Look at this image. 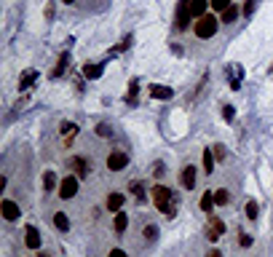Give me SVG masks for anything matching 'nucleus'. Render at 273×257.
Masks as SVG:
<instances>
[{
    "instance_id": "nucleus-37",
    "label": "nucleus",
    "mask_w": 273,
    "mask_h": 257,
    "mask_svg": "<svg viewBox=\"0 0 273 257\" xmlns=\"http://www.w3.org/2000/svg\"><path fill=\"white\" fill-rule=\"evenodd\" d=\"M46 19H54V3H48V5H46Z\"/></svg>"
},
{
    "instance_id": "nucleus-32",
    "label": "nucleus",
    "mask_w": 273,
    "mask_h": 257,
    "mask_svg": "<svg viewBox=\"0 0 273 257\" xmlns=\"http://www.w3.org/2000/svg\"><path fill=\"white\" fill-rule=\"evenodd\" d=\"M223 118L228 123H233V118H236V110H233V105H223Z\"/></svg>"
},
{
    "instance_id": "nucleus-15",
    "label": "nucleus",
    "mask_w": 273,
    "mask_h": 257,
    "mask_svg": "<svg viewBox=\"0 0 273 257\" xmlns=\"http://www.w3.org/2000/svg\"><path fill=\"white\" fill-rule=\"evenodd\" d=\"M123 204H126L123 193H110V196H107V209H110V212H121Z\"/></svg>"
},
{
    "instance_id": "nucleus-38",
    "label": "nucleus",
    "mask_w": 273,
    "mask_h": 257,
    "mask_svg": "<svg viewBox=\"0 0 273 257\" xmlns=\"http://www.w3.org/2000/svg\"><path fill=\"white\" fill-rule=\"evenodd\" d=\"M107 257H129L126 252H123V249H113V252L110 255H107Z\"/></svg>"
},
{
    "instance_id": "nucleus-31",
    "label": "nucleus",
    "mask_w": 273,
    "mask_h": 257,
    "mask_svg": "<svg viewBox=\"0 0 273 257\" xmlns=\"http://www.w3.org/2000/svg\"><path fill=\"white\" fill-rule=\"evenodd\" d=\"M209 5H212L214 11H220V14H223L228 5H230V0H209Z\"/></svg>"
},
{
    "instance_id": "nucleus-10",
    "label": "nucleus",
    "mask_w": 273,
    "mask_h": 257,
    "mask_svg": "<svg viewBox=\"0 0 273 257\" xmlns=\"http://www.w3.org/2000/svg\"><path fill=\"white\" fill-rule=\"evenodd\" d=\"M0 212H3V217H5V220H8V222H14L16 217L22 214V209L16 207V204L11 201V198H3V204H0Z\"/></svg>"
},
{
    "instance_id": "nucleus-16",
    "label": "nucleus",
    "mask_w": 273,
    "mask_h": 257,
    "mask_svg": "<svg viewBox=\"0 0 273 257\" xmlns=\"http://www.w3.org/2000/svg\"><path fill=\"white\" fill-rule=\"evenodd\" d=\"M67 67H70V54L65 51V54H62L59 59H56V67L51 70V78H62V72H65Z\"/></svg>"
},
{
    "instance_id": "nucleus-12",
    "label": "nucleus",
    "mask_w": 273,
    "mask_h": 257,
    "mask_svg": "<svg viewBox=\"0 0 273 257\" xmlns=\"http://www.w3.org/2000/svg\"><path fill=\"white\" fill-rule=\"evenodd\" d=\"M70 166L75 169V177H81V180H86V177H89V171H91V164L86 161V158H72V161H70Z\"/></svg>"
},
{
    "instance_id": "nucleus-28",
    "label": "nucleus",
    "mask_w": 273,
    "mask_h": 257,
    "mask_svg": "<svg viewBox=\"0 0 273 257\" xmlns=\"http://www.w3.org/2000/svg\"><path fill=\"white\" fill-rule=\"evenodd\" d=\"M257 214H260L257 201H247V217H249V220H257Z\"/></svg>"
},
{
    "instance_id": "nucleus-13",
    "label": "nucleus",
    "mask_w": 273,
    "mask_h": 257,
    "mask_svg": "<svg viewBox=\"0 0 273 257\" xmlns=\"http://www.w3.org/2000/svg\"><path fill=\"white\" fill-rule=\"evenodd\" d=\"M180 180H182V187H185V190H193V187H196V166H185L182 174H180Z\"/></svg>"
},
{
    "instance_id": "nucleus-9",
    "label": "nucleus",
    "mask_w": 273,
    "mask_h": 257,
    "mask_svg": "<svg viewBox=\"0 0 273 257\" xmlns=\"http://www.w3.org/2000/svg\"><path fill=\"white\" fill-rule=\"evenodd\" d=\"M102 72H105V65H102V62H86V65H83V78H89V81L102 78Z\"/></svg>"
},
{
    "instance_id": "nucleus-23",
    "label": "nucleus",
    "mask_w": 273,
    "mask_h": 257,
    "mask_svg": "<svg viewBox=\"0 0 273 257\" xmlns=\"http://www.w3.org/2000/svg\"><path fill=\"white\" fill-rule=\"evenodd\" d=\"M204 171H206V174L214 171V153L212 150H204Z\"/></svg>"
},
{
    "instance_id": "nucleus-17",
    "label": "nucleus",
    "mask_w": 273,
    "mask_h": 257,
    "mask_svg": "<svg viewBox=\"0 0 273 257\" xmlns=\"http://www.w3.org/2000/svg\"><path fill=\"white\" fill-rule=\"evenodd\" d=\"M38 81V72L35 70H27L24 75L19 78V91H27V89H32V83Z\"/></svg>"
},
{
    "instance_id": "nucleus-42",
    "label": "nucleus",
    "mask_w": 273,
    "mask_h": 257,
    "mask_svg": "<svg viewBox=\"0 0 273 257\" xmlns=\"http://www.w3.org/2000/svg\"><path fill=\"white\" fill-rule=\"evenodd\" d=\"M43 257H46V255H43Z\"/></svg>"
},
{
    "instance_id": "nucleus-41",
    "label": "nucleus",
    "mask_w": 273,
    "mask_h": 257,
    "mask_svg": "<svg viewBox=\"0 0 273 257\" xmlns=\"http://www.w3.org/2000/svg\"><path fill=\"white\" fill-rule=\"evenodd\" d=\"M271 75H273V67H271Z\"/></svg>"
},
{
    "instance_id": "nucleus-25",
    "label": "nucleus",
    "mask_w": 273,
    "mask_h": 257,
    "mask_svg": "<svg viewBox=\"0 0 273 257\" xmlns=\"http://www.w3.org/2000/svg\"><path fill=\"white\" fill-rule=\"evenodd\" d=\"M43 187H46V190H54V187H56V174H54V171H46V174H43Z\"/></svg>"
},
{
    "instance_id": "nucleus-20",
    "label": "nucleus",
    "mask_w": 273,
    "mask_h": 257,
    "mask_svg": "<svg viewBox=\"0 0 273 257\" xmlns=\"http://www.w3.org/2000/svg\"><path fill=\"white\" fill-rule=\"evenodd\" d=\"M54 225L59 228L62 233H67V231H70V217H67L65 212H56L54 214Z\"/></svg>"
},
{
    "instance_id": "nucleus-6",
    "label": "nucleus",
    "mask_w": 273,
    "mask_h": 257,
    "mask_svg": "<svg viewBox=\"0 0 273 257\" xmlns=\"http://www.w3.org/2000/svg\"><path fill=\"white\" fill-rule=\"evenodd\" d=\"M225 233V222L220 220V217H214V214H209V228H206V238L209 241H217L220 236Z\"/></svg>"
},
{
    "instance_id": "nucleus-24",
    "label": "nucleus",
    "mask_w": 273,
    "mask_h": 257,
    "mask_svg": "<svg viewBox=\"0 0 273 257\" xmlns=\"http://www.w3.org/2000/svg\"><path fill=\"white\" fill-rule=\"evenodd\" d=\"M136 91H139V81H134L129 83V91H126V102H132V105H136Z\"/></svg>"
},
{
    "instance_id": "nucleus-5",
    "label": "nucleus",
    "mask_w": 273,
    "mask_h": 257,
    "mask_svg": "<svg viewBox=\"0 0 273 257\" xmlns=\"http://www.w3.org/2000/svg\"><path fill=\"white\" fill-rule=\"evenodd\" d=\"M78 180H81V177H65V180H62L59 182V196L62 198H65V201H67V198H75V193H78Z\"/></svg>"
},
{
    "instance_id": "nucleus-8",
    "label": "nucleus",
    "mask_w": 273,
    "mask_h": 257,
    "mask_svg": "<svg viewBox=\"0 0 273 257\" xmlns=\"http://www.w3.org/2000/svg\"><path fill=\"white\" fill-rule=\"evenodd\" d=\"M147 91H150V99H172L174 96L172 86H161V83H150Z\"/></svg>"
},
{
    "instance_id": "nucleus-33",
    "label": "nucleus",
    "mask_w": 273,
    "mask_h": 257,
    "mask_svg": "<svg viewBox=\"0 0 273 257\" xmlns=\"http://www.w3.org/2000/svg\"><path fill=\"white\" fill-rule=\"evenodd\" d=\"M254 5H257V0H247V3H244V16H252L254 14Z\"/></svg>"
},
{
    "instance_id": "nucleus-26",
    "label": "nucleus",
    "mask_w": 273,
    "mask_h": 257,
    "mask_svg": "<svg viewBox=\"0 0 273 257\" xmlns=\"http://www.w3.org/2000/svg\"><path fill=\"white\" fill-rule=\"evenodd\" d=\"M228 201H230L228 190H225V187H217V190H214V204H220V207H223V204H228Z\"/></svg>"
},
{
    "instance_id": "nucleus-30",
    "label": "nucleus",
    "mask_w": 273,
    "mask_h": 257,
    "mask_svg": "<svg viewBox=\"0 0 273 257\" xmlns=\"http://www.w3.org/2000/svg\"><path fill=\"white\" fill-rule=\"evenodd\" d=\"M132 193H134V198L145 201V187H142V182H132Z\"/></svg>"
},
{
    "instance_id": "nucleus-1",
    "label": "nucleus",
    "mask_w": 273,
    "mask_h": 257,
    "mask_svg": "<svg viewBox=\"0 0 273 257\" xmlns=\"http://www.w3.org/2000/svg\"><path fill=\"white\" fill-rule=\"evenodd\" d=\"M196 38H201V41H209V38H214L217 35V30H220V19L217 16H209V14H204L201 19L196 22Z\"/></svg>"
},
{
    "instance_id": "nucleus-19",
    "label": "nucleus",
    "mask_w": 273,
    "mask_h": 257,
    "mask_svg": "<svg viewBox=\"0 0 273 257\" xmlns=\"http://www.w3.org/2000/svg\"><path fill=\"white\" fill-rule=\"evenodd\" d=\"M132 43H134V38H132V35H126V38H123V41H121V43H118V46H115V48H110V51H107V56H115V54H123V51H126V48H132Z\"/></svg>"
},
{
    "instance_id": "nucleus-11",
    "label": "nucleus",
    "mask_w": 273,
    "mask_h": 257,
    "mask_svg": "<svg viewBox=\"0 0 273 257\" xmlns=\"http://www.w3.org/2000/svg\"><path fill=\"white\" fill-rule=\"evenodd\" d=\"M75 134H78V123L67 121V123H62V126H59V137H62V142H65V147L75 140Z\"/></svg>"
},
{
    "instance_id": "nucleus-14",
    "label": "nucleus",
    "mask_w": 273,
    "mask_h": 257,
    "mask_svg": "<svg viewBox=\"0 0 273 257\" xmlns=\"http://www.w3.org/2000/svg\"><path fill=\"white\" fill-rule=\"evenodd\" d=\"M241 14H244V11L238 8L236 3H230V5H228V8L223 11V16H220V22H225V24H233V22H238V16H241Z\"/></svg>"
},
{
    "instance_id": "nucleus-3",
    "label": "nucleus",
    "mask_w": 273,
    "mask_h": 257,
    "mask_svg": "<svg viewBox=\"0 0 273 257\" xmlns=\"http://www.w3.org/2000/svg\"><path fill=\"white\" fill-rule=\"evenodd\" d=\"M150 196H153V204H156L161 212L169 207V204H172V190H169V187H163V185L150 187Z\"/></svg>"
},
{
    "instance_id": "nucleus-7",
    "label": "nucleus",
    "mask_w": 273,
    "mask_h": 257,
    "mask_svg": "<svg viewBox=\"0 0 273 257\" xmlns=\"http://www.w3.org/2000/svg\"><path fill=\"white\" fill-rule=\"evenodd\" d=\"M24 244H27L30 249H41L43 238H41V231H38L35 225H27V228H24Z\"/></svg>"
},
{
    "instance_id": "nucleus-4",
    "label": "nucleus",
    "mask_w": 273,
    "mask_h": 257,
    "mask_svg": "<svg viewBox=\"0 0 273 257\" xmlns=\"http://www.w3.org/2000/svg\"><path fill=\"white\" fill-rule=\"evenodd\" d=\"M126 166H129V153L113 150L110 156H107V169H110V171H121V169H126Z\"/></svg>"
},
{
    "instance_id": "nucleus-40",
    "label": "nucleus",
    "mask_w": 273,
    "mask_h": 257,
    "mask_svg": "<svg viewBox=\"0 0 273 257\" xmlns=\"http://www.w3.org/2000/svg\"><path fill=\"white\" fill-rule=\"evenodd\" d=\"M62 3H65V5H72V3H75V0H62Z\"/></svg>"
},
{
    "instance_id": "nucleus-34",
    "label": "nucleus",
    "mask_w": 273,
    "mask_h": 257,
    "mask_svg": "<svg viewBox=\"0 0 273 257\" xmlns=\"http://www.w3.org/2000/svg\"><path fill=\"white\" fill-rule=\"evenodd\" d=\"M163 174H166V166H163V164L158 161L156 166H153V177H163Z\"/></svg>"
},
{
    "instance_id": "nucleus-36",
    "label": "nucleus",
    "mask_w": 273,
    "mask_h": 257,
    "mask_svg": "<svg viewBox=\"0 0 273 257\" xmlns=\"http://www.w3.org/2000/svg\"><path fill=\"white\" fill-rule=\"evenodd\" d=\"M238 241H241V247H252V236H249V233H241Z\"/></svg>"
},
{
    "instance_id": "nucleus-35",
    "label": "nucleus",
    "mask_w": 273,
    "mask_h": 257,
    "mask_svg": "<svg viewBox=\"0 0 273 257\" xmlns=\"http://www.w3.org/2000/svg\"><path fill=\"white\" fill-rule=\"evenodd\" d=\"M212 153H214V158H225L228 156V153H225V145H214Z\"/></svg>"
},
{
    "instance_id": "nucleus-22",
    "label": "nucleus",
    "mask_w": 273,
    "mask_h": 257,
    "mask_svg": "<svg viewBox=\"0 0 273 257\" xmlns=\"http://www.w3.org/2000/svg\"><path fill=\"white\" fill-rule=\"evenodd\" d=\"M212 207H214V190H206L201 196V209L204 212H212Z\"/></svg>"
},
{
    "instance_id": "nucleus-21",
    "label": "nucleus",
    "mask_w": 273,
    "mask_h": 257,
    "mask_svg": "<svg viewBox=\"0 0 273 257\" xmlns=\"http://www.w3.org/2000/svg\"><path fill=\"white\" fill-rule=\"evenodd\" d=\"M113 228H115V233H123L129 228V217L123 212H115V220H113Z\"/></svg>"
},
{
    "instance_id": "nucleus-2",
    "label": "nucleus",
    "mask_w": 273,
    "mask_h": 257,
    "mask_svg": "<svg viewBox=\"0 0 273 257\" xmlns=\"http://www.w3.org/2000/svg\"><path fill=\"white\" fill-rule=\"evenodd\" d=\"M174 22H177V30H187L193 22V11H190V0H180L177 3V16H174Z\"/></svg>"
},
{
    "instance_id": "nucleus-18",
    "label": "nucleus",
    "mask_w": 273,
    "mask_h": 257,
    "mask_svg": "<svg viewBox=\"0 0 273 257\" xmlns=\"http://www.w3.org/2000/svg\"><path fill=\"white\" fill-rule=\"evenodd\" d=\"M206 5H209V0H190V11H193V16H196V19H201V16L206 14Z\"/></svg>"
},
{
    "instance_id": "nucleus-27",
    "label": "nucleus",
    "mask_w": 273,
    "mask_h": 257,
    "mask_svg": "<svg viewBox=\"0 0 273 257\" xmlns=\"http://www.w3.org/2000/svg\"><path fill=\"white\" fill-rule=\"evenodd\" d=\"M142 236H145V241H156V238H158V228L156 225H145Z\"/></svg>"
},
{
    "instance_id": "nucleus-39",
    "label": "nucleus",
    "mask_w": 273,
    "mask_h": 257,
    "mask_svg": "<svg viewBox=\"0 0 273 257\" xmlns=\"http://www.w3.org/2000/svg\"><path fill=\"white\" fill-rule=\"evenodd\" d=\"M206 257H223V255H220V252H217V249H212V252H209Z\"/></svg>"
},
{
    "instance_id": "nucleus-29",
    "label": "nucleus",
    "mask_w": 273,
    "mask_h": 257,
    "mask_svg": "<svg viewBox=\"0 0 273 257\" xmlns=\"http://www.w3.org/2000/svg\"><path fill=\"white\" fill-rule=\"evenodd\" d=\"M96 137H113L110 123H96Z\"/></svg>"
}]
</instances>
